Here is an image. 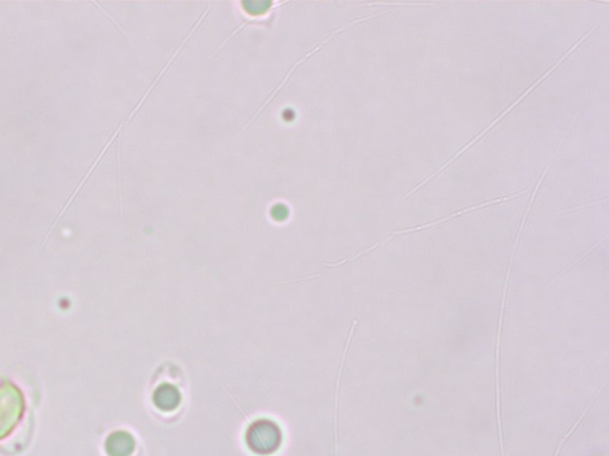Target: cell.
Masks as SVG:
<instances>
[{"label": "cell", "instance_id": "277c9868", "mask_svg": "<svg viewBox=\"0 0 609 456\" xmlns=\"http://www.w3.org/2000/svg\"><path fill=\"white\" fill-rule=\"evenodd\" d=\"M107 452L112 456H129L134 452L135 441L131 435L118 431L107 440Z\"/></svg>", "mask_w": 609, "mask_h": 456}, {"label": "cell", "instance_id": "3957f363", "mask_svg": "<svg viewBox=\"0 0 609 456\" xmlns=\"http://www.w3.org/2000/svg\"><path fill=\"white\" fill-rule=\"evenodd\" d=\"M154 403L162 411H172L178 407L181 396L178 389L170 384H162L154 392Z\"/></svg>", "mask_w": 609, "mask_h": 456}, {"label": "cell", "instance_id": "6da1fadb", "mask_svg": "<svg viewBox=\"0 0 609 456\" xmlns=\"http://www.w3.org/2000/svg\"><path fill=\"white\" fill-rule=\"evenodd\" d=\"M246 444L257 455H269L279 449L282 442L280 427L269 420H258L246 431Z\"/></svg>", "mask_w": 609, "mask_h": 456}, {"label": "cell", "instance_id": "7a4b0ae2", "mask_svg": "<svg viewBox=\"0 0 609 456\" xmlns=\"http://www.w3.org/2000/svg\"><path fill=\"white\" fill-rule=\"evenodd\" d=\"M24 399L16 386L4 383L0 386V439L14 429L22 417Z\"/></svg>", "mask_w": 609, "mask_h": 456}]
</instances>
